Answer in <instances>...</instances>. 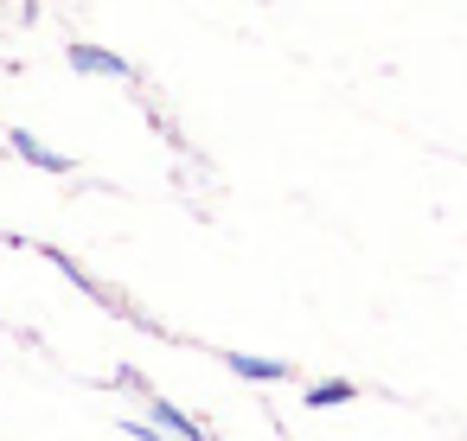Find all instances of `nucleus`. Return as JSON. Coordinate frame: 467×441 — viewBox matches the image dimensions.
<instances>
[{
  "mask_svg": "<svg viewBox=\"0 0 467 441\" xmlns=\"http://www.w3.org/2000/svg\"><path fill=\"white\" fill-rule=\"evenodd\" d=\"M71 58H78V65H84V71H109V77H122V71H129V65H122V58H109V52H90V46H78V52H71Z\"/></svg>",
  "mask_w": 467,
  "mask_h": 441,
  "instance_id": "obj_5",
  "label": "nucleus"
},
{
  "mask_svg": "<svg viewBox=\"0 0 467 441\" xmlns=\"http://www.w3.org/2000/svg\"><path fill=\"white\" fill-rule=\"evenodd\" d=\"M148 409H154V422H161V428H173L180 441H205V428H199V422H192L186 409H173V403H161V396H154Z\"/></svg>",
  "mask_w": 467,
  "mask_h": 441,
  "instance_id": "obj_1",
  "label": "nucleus"
},
{
  "mask_svg": "<svg viewBox=\"0 0 467 441\" xmlns=\"http://www.w3.org/2000/svg\"><path fill=\"white\" fill-rule=\"evenodd\" d=\"M231 371H237V377H263V384L288 377V364H282V358H244V352H231Z\"/></svg>",
  "mask_w": 467,
  "mask_h": 441,
  "instance_id": "obj_2",
  "label": "nucleus"
},
{
  "mask_svg": "<svg viewBox=\"0 0 467 441\" xmlns=\"http://www.w3.org/2000/svg\"><path fill=\"white\" fill-rule=\"evenodd\" d=\"M14 148H20V154H26L33 167H52V173H65V160H58V154H46V148H39V141H33L26 128H14Z\"/></svg>",
  "mask_w": 467,
  "mask_h": 441,
  "instance_id": "obj_4",
  "label": "nucleus"
},
{
  "mask_svg": "<svg viewBox=\"0 0 467 441\" xmlns=\"http://www.w3.org/2000/svg\"><path fill=\"white\" fill-rule=\"evenodd\" d=\"M122 435H135V441H161V428H148V422H116Z\"/></svg>",
  "mask_w": 467,
  "mask_h": 441,
  "instance_id": "obj_6",
  "label": "nucleus"
},
{
  "mask_svg": "<svg viewBox=\"0 0 467 441\" xmlns=\"http://www.w3.org/2000/svg\"><path fill=\"white\" fill-rule=\"evenodd\" d=\"M333 403H352V384L346 377H327V384L307 390V409H333Z\"/></svg>",
  "mask_w": 467,
  "mask_h": 441,
  "instance_id": "obj_3",
  "label": "nucleus"
}]
</instances>
